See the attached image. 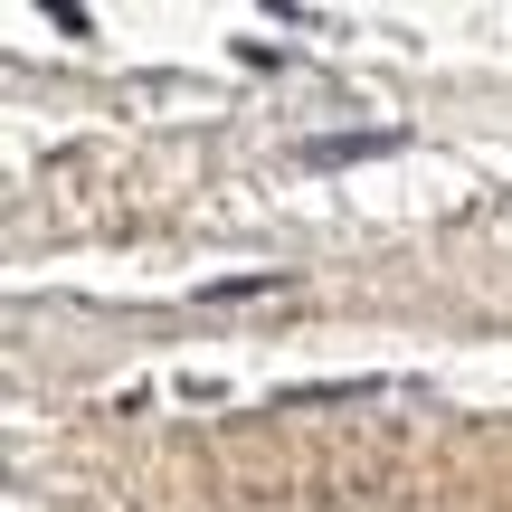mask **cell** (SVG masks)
Listing matches in <instances>:
<instances>
[{
    "label": "cell",
    "instance_id": "6da1fadb",
    "mask_svg": "<svg viewBox=\"0 0 512 512\" xmlns=\"http://www.w3.org/2000/svg\"><path fill=\"white\" fill-rule=\"evenodd\" d=\"M408 133H313L304 143V162L313 171H332V162H380V152H399Z\"/></svg>",
    "mask_w": 512,
    "mask_h": 512
},
{
    "label": "cell",
    "instance_id": "7a4b0ae2",
    "mask_svg": "<svg viewBox=\"0 0 512 512\" xmlns=\"http://www.w3.org/2000/svg\"><path fill=\"white\" fill-rule=\"evenodd\" d=\"M294 275L285 266H266V275H219V285H200V304H256V294H285Z\"/></svg>",
    "mask_w": 512,
    "mask_h": 512
},
{
    "label": "cell",
    "instance_id": "3957f363",
    "mask_svg": "<svg viewBox=\"0 0 512 512\" xmlns=\"http://www.w3.org/2000/svg\"><path fill=\"white\" fill-rule=\"evenodd\" d=\"M48 29H67V38H86L95 19H86V0H48Z\"/></svg>",
    "mask_w": 512,
    "mask_h": 512
}]
</instances>
